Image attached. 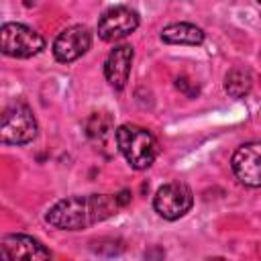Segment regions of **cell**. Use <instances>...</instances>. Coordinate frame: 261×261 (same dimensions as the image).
<instances>
[{"mask_svg": "<svg viewBox=\"0 0 261 261\" xmlns=\"http://www.w3.org/2000/svg\"><path fill=\"white\" fill-rule=\"evenodd\" d=\"M120 208L116 196L108 194H86V196H69L55 202L45 220L59 230H82L90 228L110 216Z\"/></svg>", "mask_w": 261, "mask_h": 261, "instance_id": "6da1fadb", "label": "cell"}, {"mask_svg": "<svg viewBox=\"0 0 261 261\" xmlns=\"http://www.w3.org/2000/svg\"><path fill=\"white\" fill-rule=\"evenodd\" d=\"M114 135L122 157L128 161L133 169H147L155 161L157 141L147 128L139 124H120Z\"/></svg>", "mask_w": 261, "mask_h": 261, "instance_id": "7a4b0ae2", "label": "cell"}, {"mask_svg": "<svg viewBox=\"0 0 261 261\" xmlns=\"http://www.w3.org/2000/svg\"><path fill=\"white\" fill-rule=\"evenodd\" d=\"M37 120L33 110L22 104H10L0 118V141L4 145H27L37 137Z\"/></svg>", "mask_w": 261, "mask_h": 261, "instance_id": "3957f363", "label": "cell"}, {"mask_svg": "<svg viewBox=\"0 0 261 261\" xmlns=\"http://www.w3.org/2000/svg\"><path fill=\"white\" fill-rule=\"evenodd\" d=\"M0 49L8 57L27 59L45 49V39L22 22H4L0 29Z\"/></svg>", "mask_w": 261, "mask_h": 261, "instance_id": "277c9868", "label": "cell"}, {"mask_svg": "<svg viewBox=\"0 0 261 261\" xmlns=\"http://www.w3.org/2000/svg\"><path fill=\"white\" fill-rule=\"evenodd\" d=\"M194 204V194L184 181H167L153 196L155 212L165 220H177L190 212Z\"/></svg>", "mask_w": 261, "mask_h": 261, "instance_id": "5b68a950", "label": "cell"}, {"mask_svg": "<svg viewBox=\"0 0 261 261\" xmlns=\"http://www.w3.org/2000/svg\"><path fill=\"white\" fill-rule=\"evenodd\" d=\"M139 27V14L128 6H112L98 20V37L106 43L128 37Z\"/></svg>", "mask_w": 261, "mask_h": 261, "instance_id": "8992f818", "label": "cell"}, {"mask_svg": "<svg viewBox=\"0 0 261 261\" xmlns=\"http://www.w3.org/2000/svg\"><path fill=\"white\" fill-rule=\"evenodd\" d=\"M92 47V33L84 24L67 27L53 41V57L59 63H71L80 59Z\"/></svg>", "mask_w": 261, "mask_h": 261, "instance_id": "52a82bcc", "label": "cell"}, {"mask_svg": "<svg viewBox=\"0 0 261 261\" xmlns=\"http://www.w3.org/2000/svg\"><path fill=\"white\" fill-rule=\"evenodd\" d=\"M230 167L243 186L261 188V141L241 145L230 159Z\"/></svg>", "mask_w": 261, "mask_h": 261, "instance_id": "ba28073f", "label": "cell"}, {"mask_svg": "<svg viewBox=\"0 0 261 261\" xmlns=\"http://www.w3.org/2000/svg\"><path fill=\"white\" fill-rule=\"evenodd\" d=\"M2 257L6 259H20V261H41V259H51L49 249L41 245V241L29 237V234H6L0 243Z\"/></svg>", "mask_w": 261, "mask_h": 261, "instance_id": "9c48e42d", "label": "cell"}, {"mask_svg": "<svg viewBox=\"0 0 261 261\" xmlns=\"http://www.w3.org/2000/svg\"><path fill=\"white\" fill-rule=\"evenodd\" d=\"M133 57H135V51L126 43L114 47L108 53L106 63H104V75H106V82L114 90H122L126 86L128 75H130V67H133Z\"/></svg>", "mask_w": 261, "mask_h": 261, "instance_id": "30bf717a", "label": "cell"}, {"mask_svg": "<svg viewBox=\"0 0 261 261\" xmlns=\"http://www.w3.org/2000/svg\"><path fill=\"white\" fill-rule=\"evenodd\" d=\"M161 41L167 45H202L204 43V31L190 22H173L167 24L161 31Z\"/></svg>", "mask_w": 261, "mask_h": 261, "instance_id": "8fae6325", "label": "cell"}, {"mask_svg": "<svg viewBox=\"0 0 261 261\" xmlns=\"http://www.w3.org/2000/svg\"><path fill=\"white\" fill-rule=\"evenodd\" d=\"M251 88H253V73L243 65H234L224 77V90L232 98H245L251 92Z\"/></svg>", "mask_w": 261, "mask_h": 261, "instance_id": "7c38bea8", "label": "cell"}, {"mask_svg": "<svg viewBox=\"0 0 261 261\" xmlns=\"http://www.w3.org/2000/svg\"><path fill=\"white\" fill-rule=\"evenodd\" d=\"M257 2H259V4H261V0H257Z\"/></svg>", "mask_w": 261, "mask_h": 261, "instance_id": "4fadbf2b", "label": "cell"}]
</instances>
